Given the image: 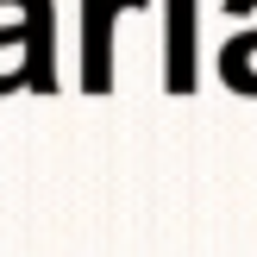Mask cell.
I'll return each instance as SVG.
<instances>
[{"label": "cell", "instance_id": "cell-2", "mask_svg": "<svg viewBox=\"0 0 257 257\" xmlns=\"http://www.w3.org/2000/svg\"><path fill=\"white\" fill-rule=\"evenodd\" d=\"M163 88L195 94V0H163Z\"/></svg>", "mask_w": 257, "mask_h": 257}, {"label": "cell", "instance_id": "cell-1", "mask_svg": "<svg viewBox=\"0 0 257 257\" xmlns=\"http://www.w3.org/2000/svg\"><path fill=\"white\" fill-rule=\"evenodd\" d=\"M19 25L0 32V50H25V88L32 94H57V63H50V0H13Z\"/></svg>", "mask_w": 257, "mask_h": 257}]
</instances>
